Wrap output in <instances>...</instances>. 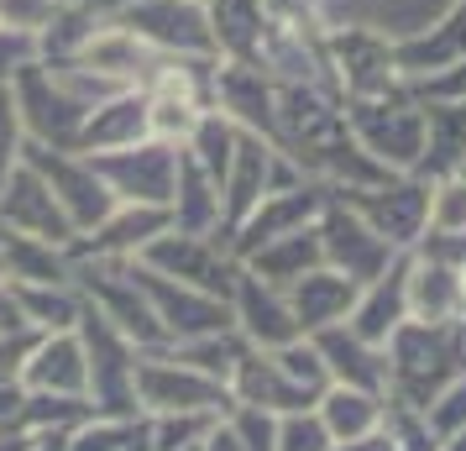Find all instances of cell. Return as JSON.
I'll list each match as a JSON object with an SVG mask.
<instances>
[{
	"instance_id": "obj_18",
	"label": "cell",
	"mask_w": 466,
	"mask_h": 451,
	"mask_svg": "<svg viewBox=\"0 0 466 451\" xmlns=\"http://www.w3.org/2000/svg\"><path fill=\"white\" fill-rule=\"evenodd\" d=\"M152 137V116H147V89H116L106 100H95L79 121V137H74V152H121L137 148Z\"/></svg>"
},
{
	"instance_id": "obj_6",
	"label": "cell",
	"mask_w": 466,
	"mask_h": 451,
	"mask_svg": "<svg viewBox=\"0 0 466 451\" xmlns=\"http://www.w3.org/2000/svg\"><path fill=\"white\" fill-rule=\"evenodd\" d=\"M336 200H346L351 210L378 231L388 247L399 252H414L430 226V179L420 173H388L382 184H367V190H330Z\"/></svg>"
},
{
	"instance_id": "obj_36",
	"label": "cell",
	"mask_w": 466,
	"mask_h": 451,
	"mask_svg": "<svg viewBox=\"0 0 466 451\" xmlns=\"http://www.w3.org/2000/svg\"><path fill=\"white\" fill-rule=\"evenodd\" d=\"M236 142H241V127H236L231 116H220V110H205L199 121H194V131L184 137V152H189L199 169L215 179V190L226 184V173H231V158H236Z\"/></svg>"
},
{
	"instance_id": "obj_4",
	"label": "cell",
	"mask_w": 466,
	"mask_h": 451,
	"mask_svg": "<svg viewBox=\"0 0 466 451\" xmlns=\"http://www.w3.org/2000/svg\"><path fill=\"white\" fill-rule=\"evenodd\" d=\"M231 388L173 352H137V409L142 415H226Z\"/></svg>"
},
{
	"instance_id": "obj_45",
	"label": "cell",
	"mask_w": 466,
	"mask_h": 451,
	"mask_svg": "<svg viewBox=\"0 0 466 451\" xmlns=\"http://www.w3.org/2000/svg\"><path fill=\"white\" fill-rule=\"evenodd\" d=\"M26 148V127H22V110H16V95H11V79H0V184L5 173L22 163Z\"/></svg>"
},
{
	"instance_id": "obj_47",
	"label": "cell",
	"mask_w": 466,
	"mask_h": 451,
	"mask_svg": "<svg viewBox=\"0 0 466 451\" xmlns=\"http://www.w3.org/2000/svg\"><path fill=\"white\" fill-rule=\"evenodd\" d=\"M409 89H414V100H466V58L430 74V79H414Z\"/></svg>"
},
{
	"instance_id": "obj_54",
	"label": "cell",
	"mask_w": 466,
	"mask_h": 451,
	"mask_svg": "<svg viewBox=\"0 0 466 451\" xmlns=\"http://www.w3.org/2000/svg\"><path fill=\"white\" fill-rule=\"evenodd\" d=\"M178 451H205V441H194V446H178Z\"/></svg>"
},
{
	"instance_id": "obj_13",
	"label": "cell",
	"mask_w": 466,
	"mask_h": 451,
	"mask_svg": "<svg viewBox=\"0 0 466 451\" xmlns=\"http://www.w3.org/2000/svg\"><path fill=\"white\" fill-rule=\"evenodd\" d=\"M116 22L131 26L152 53H168V58H215L205 5H194V0H137Z\"/></svg>"
},
{
	"instance_id": "obj_22",
	"label": "cell",
	"mask_w": 466,
	"mask_h": 451,
	"mask_svg": "<svg viewBox=\"0 0 466 451\" xmlns=\"http://www.w3.org/2000/svg\"><path fill=\"white\" fill-rule=\"evenodd\" d=\"M22 388L85 399L89 367H85V342H79V331H47V336H37L32 352H26V363H22Z\"/></svg>"
},
{
	"instance_id": "obj_14",
	"label": "cell",
	"mask_w": 466,
	"mask_h": 451,
	"mask_svg": "<svg viewBox=\"0 0 466 451\" xmlns=\"http://www.w3.org/2000/svg\"><path fill=\"white\" fill-rule=\"evenodd\" d=\"M325 200H330V184H319V179H304L294 190H278V194H262L257 200V210L236 226L226 247H231V258L241 262L247 252H257L262 241L273 237H289V231H304V226H315L319 210H325Z\"/></svg>"
},
{
	"instance_id": "obj_8",
	"label": "cell",
	"mask_w": 466,
	"mask_h": 451,
	"mask_svg": "<svg viewBox=\"0 0 466 451\" xmlns=\"http://www.w3.org/2000/svg\"><path fill=\"white\" fill-rule=\"evenodd\" d=\"M95 173L110 184V194L121 205H173V184H178V142H163V137H147L137 148L121 152H95L89 158Z\"/></svg>"
},
{
	"instance_id": "obj_12",
	"label": "cell",
	"mask_w": 466,
	"mask_h": 451,
	"mask_svg": "<svg viewBox=\"0 0 466 451\" xmlns=\"http://www.w3.org/2000/svg\"><path fill=\"white\" fill-rule=\"evenodd\" d=\"M11 95H16V110H22V127H26V142H43V148H74L79 137V121L85 110L74 95H68L43 64H26L11 74Z\"/></svg>"
},
{
	"instance_id": "obj_42",
	"label": "cell",
	"mask_w": 466,
	"mask_h": 451,
	"mask_svg": "<svg viewBox=\"0 0 466 451\" xmlns=\"http://www.w3.org/2000/svg\"><path fill=\"white\" fill-rule=\"evenodd\" d=\"M424 231H466V179H430V226Z\"/></svg>"
},
{
	"instance_id": "obj_17",
	"label": "cell",
	"mask_w": 466,
	"mask_h": 451,
	"mask_svg": "<svg viewBox=\"0 0 466 451\" xmlns=\"http://www.w3.org/2000/svg\"><path fill=\"white\" fill-rule=\"evenodd\" d=\"M173 226V215L163 205H116V210L85 231V237L68 241V258L74 262H127V258H142V247L152 237H163Z\"/></svg>"
},
{
	"instance_id": "obj_27",
	"label": "cell",
	"mask_w": 466,
	"mask_h": 451,
	"mask_svg": "<svg viewBox=\"0 0 466 451\" xmlns=\"http://www.w3.org/2000/svg\"><path fill=\"white\" fill-rule=\"evenodd\" d=\"M268 163H273V142L241 131L231 173H226V184H220V237H231L236 226L257 210V200L268 194Z\"/></svg>"
},
{
	"instance_id": "obj_34",
	"label": "cell",
	"mask_w": 466,
	"mask_h": 451,
	"mask_svg": "<svg viewBox=\"0 0 466 451\" xmlns=\"http://www.w3.org/2000/svg\"><path fill=\"white\" fill-rule=\"evenodd\" d=\"M382 405H388L382 394L330 384L315 399V415H319V425L330 430V441H357V436H372L382 425Z\"/></svg>"
},
{
	"instance_id": "obj_16",
	"label": "cell",
	"mask_w": 466,
	"mask_h": 451,
	"mask_svg": "<svg viewBox=\"0 0 466 451\" xmlns=\"http://www.w3.org/2000/svg\"><path fill=\"white\" fill-rule=\"evenodd\" d=\"M231 315H236V331L247 336V346L257 352H278V346L299 342L294 310H289V294L278 283L257 279L252 268H236V283H231Z\"/></svg>"
},
{
	"instance_id": "obj_41",
	"label": "cell",
	"mask_w": 466,
	"mask_h": 451,
	"mask_svg": "<svg viewBox=\"0 0 466 451\" xmlns=\"http://www.w3.org/2000/svg\"><path fill=\"white\" fill-rule=\"evenodd\" d=\"M273 357H278V367H283V373H289L304 394H309V399H319V394L330 388V373H325V363H319V352H315V342H309V336L278 346Z\"/></svg>"
},
{
	"instance_id": "obj_19",
	"label": "cell",
	"mask_w": 466,
	"mask_h": 451,
	"mask_svg": "<svg viewBox=\"0 0 466 451\" xmlns=\"http://www.w3.org/2000/svg\"><path fill=\"white\" fill-rule=\"evenodd\" d=\"M461 58H466V0H451L441 16L430 26H420V32L393 37V64H399V74L409 85L461 64Z\"/></svg>"
},
{
	"instance_id": "obj_49",
	"label": "cell",
	"mask_w": 466,
	"mask_h": 451,
	"mask_svg": "<svg viewBox=\"0 0 466 451\" xmlns=\"http://www.w3.org/2000/svg\"><path fill=\"white\" fill-rule=\"evenodd\" d=\"M22 331H32L22 315V304H16V289L0 279V336H22Z\"/></svg>"
},
{
	"instance_id": "obj_55",
	"label": "cell",
	"mask_w": 466,
	"mask_h": 451,
	"mask_svg": "<svg viewBox=\"0 0 466 451\" xmlns=\"http://www.w3.org/2000/svg\"><path fill=\"white\" fill-rule=\"evenodd\" d=\"M456 173H461V179H466V158H461V163H456Z\"/></svg>"
},
{
	"instance_id": "obj_23",
	"label": "cell",
	"mask_w": 466,
	"mask_h": 451,
	"mask_svg": "<svg viewBox=\"0 0 466 451\" xmlns=\"http://www.w3.org/2000/svg\"><path fill=\"white\" fill-rule=\"evenodd\" d=\"M157 58H163V53H152L131 26L100 22V32L85 43V53H79L74 64H85L89 74H100V79L116 85V89H142L147 85V74L157 68Z\"/></svg>"
},
{
	"instance_id": "obj_48",
	"label": "cell",
	"mask_w": 466,
	"mask_h": 451,
	"mask_svg": "<svg viewBox=\"0 0 466 451\" xmlns=\"http://www.w3.org/2000/svg\"><path fill=\"white\" fill-rule=\"evenodd\" d=\"M26 64H37V37L16 32V26H0V79H11Z\"/></svg>"
},
{
	"instance_id": "obj_33",
	"label": "cell",
	"mask_w": 466,
	"mask_h": 451,
	"mask_svg": "<svg viewBox=\"0 0 466 451\" xmlns=\"http://www.w3.org/2000/svg\"><path fill=\"white\" fill-rule=\"evenodd\" d=\"M325 252H319V226H304V231H289V237H273L262 241L257 252L241 258V268H252L257 279L278 283V289H289L294 279H304L309 268H319Z\"/></svg>"
},
{
	"instance_id": "obj_5",
	"label": "cell",
	"mask_w": 466,
	"mask_h": 451,
	"mask_svg": "<svg viewBox=\"0 0 466 451\" xmlns=\"http://www.w3.org/2000/svg\"><path fill=\"white\" fill-rule=\"evenodd\" d=\"M79 342H85V367H89V388L85 399L100 415H142L137 409V346L116 331V325L85 300V315H79Z\"/></svg>"
},
{
	"instance_id": "obj_28",
	"label": "cell",
	"mask_w": 466,
	"mask_h": 451,
	"mask_svg": "<svg viewBox=\"0 0 466 451\" xmlns=\"http://www.w3.org/2000/svg\"><path fill=\"white\" fill-rule=\"evenodd\" d=\"M289 310H294V321H299V331L304 336H315V331H325V325H340L346 315H351V304H357V283L351 279H340L336 268H309L304 279H294L289 289Z\"/></svg>"
},
{
	"instance_id": "obj_2",
	"label": "cell",
	"mask_w": 466,
	"mask_h": 451,
	"mask_svg": "<svg viewBox=\"0 0 466 451\" xmlns=\"http://www.w3.org/2000/svg\"><path fill=\"white\" fill-rule=\"evenodd\" d=\"M340 116L357 137V148L382 163L388 173H414L424 158V106L403 89V95H382V100H340Z\"/></svg>"
},
{
	"instance_id": "obj_51",
	"label": "cell",
	"mask_w": 466,
	"mask_h": 451,
	"mask_svg": "<svg viewBox=\"0 0 466 451\" xmlns=\"http://www.w3.org/2000/svg\"><path fill=\"white\" fill-rule=\"evenodd\" d=\"M26 451H64V436H37Z\"/></svg>"
},
{
	"instance_id": "obj_50",
	"label": "cell",
	"mask_w": 466,
	"mask_h": 451,
	"mask_svg": "<svg viewBox=\"0 0 466 451\" xmlns=\"http://www.w3.org/2000/svg\"><path fill=\"white\" fill-rule=\"evenodd\" d=\"M58 5H79V11L100 16V22H116V16H121V11H131L137 0H58Z\"/></svg>"
},
{
	"instance_id": "obj_9",
	"label": "cell",
	"mask_w": 466,
	"mask_h": 451,
	"mask_svg": "<svg viewBox=\"0 0 466 451\" xmlns=\"http://www.w3.org/2000/svg\"><path fill=\"white\" fill-rule=\"evenodd\" d=\"M137 262H147L152 273H163V279H178V283H189V289L220 294V300H231L236 268H241L231 258V247H226V237H189V231H173V226L163 237H152Z\"/></svg>"
},
{
	"instance_id": "obj_38",
	"label": "cell",
	"mask_w": 466,
	"mask_h": 451,
	"mask_svg": "<svg viewBox=\"0 0 466 451\" xmlns=\"http://www.w3.org/2000/svg\"><path fill=\"white\" fill-rule=\"evenodd\" d=\"M95 32H100V16H89L79 5H58V16L37 32V64H74Z\"/></svg>"
},
{
	"instance_id": "obj_20",
	"label": "cell",
	"mask_w": 466,
	"mask_h": 451,
	"mask_svg": "<svg viewBox=\"0 0 466 451\" xmlns=\"http://www.w3.org/2000/svg\"><path fill=\"white\" fill-rule=\"evenodd\" d=\"M210 106L220 110V116H231L241 131H252V137H268V142H273V131H278V85L262 74V68L215 64Z\"/></svg>"
},
{
	"instance_id": "obj_39",
	"label": "cell",
	"mask_w": 466,
	"mask_h": 451,
	"mask_svg": "<svg viewBox=\"0 0 466 451\" xmlns=\"http://www.w3.org/2000/svg\"><path fill=\"white\" fill-rule=\"evenodd\" d=\"M273 415L247 405H231L205 436V451H273Z\"/></svg>"
},
{
	"instance_id": "obj_24",
	"label": "cell",
	"mask_w": 466,
	"mask_h": 451,
	"mask_svg": "<svg viewBox=\"0 0 466 451\" xmlns=\"http://www.w3.org/2000/svg\"><path fill=\"white\" fill-rule=\"evenodd\" d=\"M319 352V363L330 373V384H346V388H367V394H382L388 399V357H382V346L361 342L351 325H325L309 336Z\"/></svg>"
},
{
	"instance_id": "obj_37",
	"label": "cell",
	"mask_w": 466,
	"mask_h": 451,
	"mask_svg": "<svg viewBox=\"0 0 466 451\" xmlns=\"http://www.w3.org/2000/svg\"><path fill=\"white\" fill-rule=\"evenodd\" d=\"M147 446V415H85L64 436V451H137Z\"/></svg>"
},
{
	"instance_id": "obj_21",
	"label": "cell",
	"mask_w": 466,
	"mask_h": 451,
	"mask_svg": "<svg viewBox=\"0 0 466 451\" xmlns=\"http://www.w3.org/2000/svg\"><path fill=\"white\" fill-rule=\"evenodd\" d=\"M205 22H210L220 64L262 68V43H268V26H273L268 0H205Z\"/></svg>"
},
{
	"instance_id": "obj_35",
	"label": "cell",
	"mask_w": 466,
	"mask_h": 451,
	"mask_svg": "<svg viewBox=\"0 0 466 451\" xmlns=\"http://www.w3.org/2000/svg\"><path fill=\"white\" fill-rule=\"evenodd\" d=\"M11 289H16V304H22L26 325L37 336H47V331H74L79 315H85V289L79 283H11Z\"/></svg>"
},
{
	"instance_id": "obj_25",
	"label": "cell",
	"mask_w": 466,
	"mask_h": 451,
	"mask_svg": "<svg viewBox=\"0 0 466 451\" xmlns=\"http://www.w3.org/2000/svg\"><path fill=\"white\" fill-rule=\"evenodd\" d=\"M403 321H409V252H399V258L388 262L378 279L357 294L351 315H346V325L372 346H382Z\"/></svg>"
},
{
	"instance_id": "obj_1",
	"label": "cell",
	"mask_w": 466,
	"mask_h": 451,
	"mask_svg": "<svg viewBox=\"0 0 466 451\" xmlns=\"http://www.w3.org/2000/svg\"><path fill=\"white\" fill-rule=\"evenodd\" d=\"M388 357V399L424 409L445 384L466 373V325L461 321H409L382 342Z\"/></svg>"
},
{
	"instance_id": "obj_44",
	"label": "cell",
	"mask_w": 466,
	"mask_h": 451,
	"mask_svg": "<svg viewBox=\"0 0 466 451\" xmlns=\"http://www.w3.org/2000/svg\"><path fill=\"white\" fill-rule=\"evenodd\" d=\"M424 425L435 430V441H445V436H456V430L466 425V373L456 384H445L441 394L424 405Z\"/></svg>"
},
{
	"instance_id": "obj_52",
	"label": "cell",
	"mask_w": 466,
	"mask_h": 451,
	"mask_svg": "<svg viewBox=\"0 0 466 451\" xmlns=\"http://www.w3.org/2000/svg\"><path fill=\"white\" fill-rule=\"evenodd\" d=\"M441 451H466V425L456 430V436H445V441H441Z\"/></svg>"
},
{
	"instance_id": "obj_40",
	"label": "cell",
	"mask_w": 466,
	"mask_h": 451,
	"mask_svg": "<svg viewBox=\"0 0 466 451\" xmlns=\"http://www.w3.org/2000/svg\"><path fill=\"white\" fill-rule=\"evenodd\" d=\"M220 415H147V451H178L205 441Z\"/></svg>"
},
{
	"instance_id": "obj_3",
	"label": "cell",
	"mask_w": 466,
	"mask_h": 451,
	"mask_svg": "<svg viewBox=\"0 0 466 451\" xmlns=\"http://www.w3.org/2000/svg\"><path fill=\"white\" fill-rule=\"evenodd\" d=\"M325 58H330V74L340 85V100H382V95L409 89V79L393 64V37L372 22L325 32Z\"/></svg>"
},
{
	"instance_id": "obj_31",
	"label": "cell",
	"mask_w": 466,
	"mask_h": 451,
	"mask_svg": "<svg viewBox=\"0 0 466 451\" xmlns=\"http://www.w3.org/2000/svg\"><path fill=\"white\" fill-rule=\"evenodd\" d=\"M409 315L414 321H456L461 315V268L409 252Z\"/></svg>"
},
{
	"instance_id": "obj_56",
	"label": "cell",
	"mask_w": 466,
	"mask_h": 451,
	"mask_svg": "<svg viewBox=\"0 0 466 451\" xmlns=\"http://www.w3.org/2000/svg\"><path fill=\"white\" fill-rule=\"evenodd\" d=\"M194 5H205V0H194Z\"/></svg>"
},
{
	"instance_id": "obj_46",
	"label": "cell",
	"mask_w": 466,
	"mask_h": 451,
	"mask_svg": "<svg viewBox=\"0 0 466 451\" xmlns=\"http://www.w3.org/2000/svg\"><path fill=\"white\" fill-rule=\"evenodd\" d=\"M58 16V0H0V26H16V32H43Z\"/></svg>"
},
{
	"instance_id": "obj_26",
	"label": "cell",
	"mask_w": 466,
	"mask_h": 451,
	"mask_svg": "<svg viewBox=\"0 0 466 451\" xmlns=\"http://www.w3.org/2000/svg\"><path fill=\"white\" fill-rule=\"evenodd\" d=\"M231 399L247 405V409H262V415H273V420L278 415H294V409H315V399L278 367L273 352H257V346H247V357L236 363Z\"/></svg>"
},
{
	"instance_id": "obj_32",
	"label": "cell",
	"mask_w": 466,
	"mask_h": 451,
	"mask_svg": "<svg viewBox=\"0 0 466 451\" xmlns=\"http://www.w3.org/2000/svg\"><path fill=\"white\" fill-rule=\"evenodd\" d=\"M424 106V158L420 179H445L466 158V100H420Z\"/></svg>"
},
{
	"instance_id": "obj_29",
	"label": "cell",
	"mask_w": 466,
	"mask_h": 451,
	"mask_svg": "<svg viewBox=\"0 0 466 451\" xmlns=\"http://www.w3.org/2000/svg\"><path fill=\"white\" fill-rule=\"evenodd\" d=\"M0 279H11V283H79L74 279L68 247L22 237V231H5V226H0Z\"/></svg>"
},
{
	"instance_id": "obj_15",
	"label": "cell",
	"mask_w": 466,
	"mask_h": 451,
	"mask_svg": "<svg viewBox=\"0 0 466 451\" xmlns=\"http://www.w3.org/2000/svg\"><path fill=\"white\" fill-rule=\"evenodd\" d=\"M0 226L5 231H22V237H37V241H53V247H68L79 237L74 220L64 215V205L53 200L47 179L32 163H16L0 184Z\"/></svg>"
},
{
	"instance_id": "obj_30",
	"label": "cell",
	"mask_w": 466,
	"mask_h": 451,
	"mask_svg": "<svg viewBox=\"0 0 466 451\" xmlns=\"http://www.w3.org/2000/svg\"><path fill=\"white\" fill-rule=\"evenodd\" d=\"M173 231H189V237H220V190L215 179L189 152L178 148V184H173Z\"/></svg>"
},
{
	"instance_id": "obj_11",
	"label": "cell",
	"mask_w": 466,
	"mask_h": 451,
	"mask_svg": "<svg viewBox=\"0 0 466 451\" xmlns=\"http://www.w3.org/2000/svg\"><path fill=\"white\" fill-rule=\"evenodd\" d=\"M319 252H325V268H336L340 279H351L357 289H367V283L378 279L388 262L399 258V247H388V241L361 220L346 200H325V210H319Z\"/></svg>"
},
{
	"instance_id": "obj_53",
	"label": "cell",
	"mask_w": 466,
	"mask_h": 451,
	"mask_svg": "<svg viewBox=\"0 0 466 451\" xmlns=\"http://www.w3.org/2000/svg\"><path fill=\"white\" fill-rule=\"evenodd\" d=\"M456 321L466 325V268H461V315H456Z\"/></svg>"
},
{
	"instance_id": "obj_7",
	"label": "cell",
	"mask_w": 466,
	"mask_h": 451,
	"mask_svg": "<svg viewBox=\"0 0 466 451\" xmlns=\"http://www.w3.org/2000/svg\"><path fill=\"white\" fill-rule=\"evenodd\" d=\"M22 163H32V169L47 179L53 200L64 205V215L74 220V231H79V237H85V231H95V226H100V220L116 210V205H121V200L110 194V184L95 173V163H89L85 152L26 142V148H22Z\"/></svg>"
},
{
	"instance_id": "obj_10",
	"label": "cell",
	"mask_w": 466,
	"mask_h": 451,
	"mask_svg": "<svg viewBox=\"0 0 466 451\" xmlns=\"http://www.w3.org/2000/svg\"><path fill=\"white\" fill-rule=\"evenodd\" d=\"M131 279L142 283V294L152 300L157 321L168 331V346L199 342V336H215V331H231L236 325L231 300H220V294H205V289H189V283H178V279H163V273H152L147 262H137V258H131Z\"/></svg>"
},
{
	"instance_id": "obj_57",
	"label": "cell",
	"mask_w": 466,
	"mask_h": 451,
	"mask_svg": "<svg viewBox=\"0 0 466 451\" xmlns=\"http://www.w3.org/2000/svg\"><path fill=\"white\" fill-rule=\"evenodd\" d=\"M137 451H147V446H137Z\"/></svg>"
},
{
	"instance_id": "obj_43",
	"label": "cell",
	"mask_w": 466,
	"mask_h": 451,
	"mask_svg": "<svg viewBox=\"0 0 466 451\" xmlns=\"http://www.w3.org/2000/svg\"><path fill=\"white\" fill-rule=\"evenodd\" d=\"M273 451H330V430L319 425L315 409L278 415V425H273Z\"/></svg>"
}]
</instances>
